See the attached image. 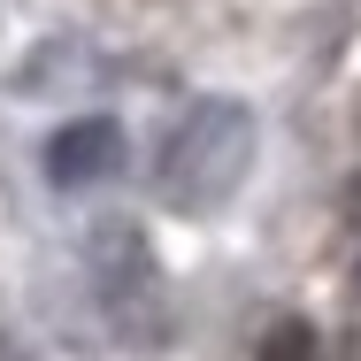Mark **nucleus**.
<instances>
[{
  "label": "nucleus",
  "instance_id": "f257e3e1",
  "mask_svg": "<svg viewBox=\"0 0 361 361\" xmlns=\"http://www.w3.org/2000/svg\"><path fill=\"white\" fill-rule=\"evenodd\" d=\"M238 161H246V116L238 108H200L185 123L177 154H169V185H177V200H216L238 177Z\"/></svg>",
  "mask_w": 361,
  "mask_h": 361
},
{
  "label": "nucleus",
  "instance_id": "f03ea898",
  "mask_svg": "<svg viewBox=\"0 0 361 361\" xmlns=\"http://www.w3.org/2000/svg\"><path fill=\"white\" fill-rule=\"evenodd\" d=\"M116 161H123V131L116 123H70L62 139L47 146V169H54V185H100V177H116Z\"/></svg>",
  "mask_w": 361,
  "mask_h": 361
},
{
  "label": "nucleus",
  "instance_id": "7ed1b4c3",
  "mask_svg": "<svg viewBox=\"0 0 361 361\" xmlns=\"http://www.w3.org/2000/svg\"><path fill=\"white\" fill-rule=\"evenodd\" d=\"M254 361H323V338H315V323H300V315H277V323L262 331Z\"/></svg>",
  "mask_w": 361,
  "mask_h": 361
},
{
  "label": "nucleus",
  "instance_id": "20e7f679",
  "mask_svg": "<svg viewBox=\"0 0 361 361\" xmlns=\"http://www.w3.org/2000/svg\"><path fill=\"white\" fill-rule=\"evenodd\" d=\"M346 223H354V231H361V177H354V185H346Z\"/></svg>",
  "mask_w": 361,
  "mask_h": 361
},
{
  "label": "nucleus",
  "instance_id": "39448f33",
  "mask_svg": "<svg viewBox=\"0 0 361 361\" xmlns=\"http://www.w3.org/2000/svg\"><path fill=\"white\" fill-rule=\"evenodd\" d=\"M354 285H361V269H354Z\"/></svg>",
  "mask_w": 361,
  "mask_h": 361
}]
</instances>
